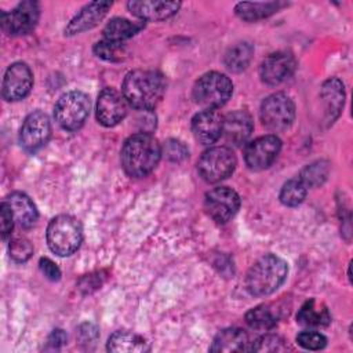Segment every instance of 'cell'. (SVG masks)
<instances>
[{
	"instance_id": "6da1fadb",
	"label": "cell",
	"mask_w": 353,
	"mask_h": 353,
	"mask_svg": "<svg viewBox=\"0 0 353 353\" xmlns=\"http://www.w3.org/2000/svg\"><path fill=\"white\" fill-rule=\"evenodd\" d=\"M121 91L127 103L141 110H150L163 98L165 80L156 70L137 69L127 73Z\"/></svg>"
},
{
	"instance_id": "7a4b0ae2",
	"label": "cell",
	"mask_w": 353,
	"mask_h": 353,
	"mask_svg": "<svg viewBox=\"0 0 353 353\" xmlns=\"http://www.w3.org/2000/svg\"><path fill=\"white\" fill-rule=\"evenodd\" d=\"M161 148L150 134L141 132L130 137L121 148V165L130 176L142 178L159 164Z\"/></svg>"
},
{
	"instance_id": "3957f363",
	"label": "cell",
	"mask_w": 353,
	"mask_h": 353,
	"mask_svg": "<svg viewBox=\"0 0 353 353\" xmlns=\"http://www.w3.org/2000/svg\"><path fill=\"white\" fill-rule=\"evenodd\" d=\"M288 266L274 254L259 258L247 272L245 290L252 296H266L274 292L287 279Z\"/></svg>"
},
{
	"instance_id": "277c9868",
	"label": "cell",
	"mask_w": 353,
	"mask_h": 353,
	"mask_svg": "<svg viewBox=\"0 0 353 353\" xmlns=\"http://www.w3.org/2000/svg\"><path fill=\"white\" fill-rule=\"evenodd\" d=\"M81 239V225L72 215H58L47 228V244L59 256L72 255L80 247Z\"/></svg>"
},
{
	"instance_id": "5b68a950",
	"label": "cell",
	"mask_w": 353,
	"mask_h": 353,
	"mask_svg": "<svg viewBox=\"0 0 353 353\" xmlns=\"http://www.w3.org/2000/svg\"><path fill=\"white\" fill-rule=\"evenodd\" d=\"M233 84L226 74L208 72L203 74L193 85L194 101L205 109H216L232 97Z\"/></svg>"
},
{
	"instance_id": "8992f818",
	"label": "cell",
	"mask_w": 353,
	"mask_h": 353,
	"mask_svg": "<svg viewBox=\"0 0 353 353\" xmlns=\"http://www.w3.org/2000/svg\"><path fill=\"white\" fill-rule=\"evenodd\" d=\"M90 98L81 91H69L59 97L54 117L57 123L68 131L79 130L90 114Z\"/></svg>"
},
{
	"instance_id": "52a82bcc",
	"label": "cell",
	"mask_w": 353,
	"mask_h": 353,
	"mask_svg": "<svg viewBox=\"0 0 353 353\" xmlns=\"http://www.w3.org/2000/svg\"><path fill=\"white\" fill-rule=\"evenodd\" d=\"M234 168L236 157L233 152L225 146L210 148L197 161V171L200 176L210 183H216L228 178Z\"/></svg>"
},
{
	"instance_id": "ba28073f",
	"label": "cell",
	"mask_w": 353,
	"mask_h": 353,
	"mask_svg": "<svg viewBox=\"0 0 353 353\" xmlns=\"http://www.w3.org/2000/svg\"><path fill=\"white\" fill-rule=\"evenodd\" d=\"M294 119L295 105L288 95L276 92L263 99L261 105V120L266 128L284 131L292 124Z\"/></svg>"
},
{
	"instance_id": "9c48e42d",
	"label": "cell",
	"mask_w": 353,
	"mask_h": 353,
	"mask_svg": "<svg viewBox=\"0 0 353 353\" xmlns=\"http://www.w3.org/2000/svg\"><path fill=\"white\" fill-rule=\"evenodd\" d=\"M40 17L39 3L21 1L12 11H1V29L10 36L26 34L36 26Z\"/></svg>"
},
{
	"instance_id": "30bf717a",
	"label": "cell",
	"mask_w": 353,
	"mask_h": 353,
	"mask_svg": "<svg viewBox=\"0 0 353 353\" xmlns=\"http://www.w3.org/2000/svg\"><path fill=\"white\" fill-rule=\"evenodd\" d=\"M240 207L239 194L226 186L215 188L207 192L204 197V208L208 216L216 223H226L232 219Z\"/></svg>"
},
{
	"instance_id": "8fae6325",
	"label": "cell",
	"mask_w": 353,
	"mask_h": 353,
	"mask_svg": "<svg viewBox=\"0 0 353 353\" xmlns=\"http://www.w3.org/2000/svg\"><path fill=\"white\" fill-rule=\"evenodd\" d=\"M281 149V141L276 135H263L251 141L244 149V160L248 168L261 171L272 165Z\"/></svg>"
},
{
	"instance_id": "7c38bea8",
	"label": "cell",
	"mask_w": 353,
	"mask_h": 353,
	"mask_svg": "<svg viewBox=\"0 0 353 353\" xmlns=\"http://www.w3.org/2000/svg\"><path fill=\"white\" fill-rule=\"evenodd\" d=\"M50 135L51 124L48 116L36 110L25 119L19 132V143L26 152H36L47 143Z\"/></svg>"
},
{
	"instance_id": "4fadbf2b",
	"label": "cell",
	"mask_w": 353,
	"mask_h": 353,
	"mask_svg": "<svg viewBox=\"0 0 353 353\" xmlns=\"http://www.w3.org/2000/svg\"><path fill=\"white\" fill-rule=\"evenodd\" d=\"M33 74L25 62H15L6 70L1 92L6 101L23 99L32 90Z\"/></svg>"
},
{
	"instance_id": "5bb4252c",
	"label": "cell",
	"mask_w": 353,
	"mask_h": 353,
	"mask_svg": "<svg viewBox=\"0 0 353 353\" xmlns=\"http://www.w3.org/2000/svg\"><path fill=\"white\" fill-rule=\"evenodd\" d=\"M127 114V101L114 88H103L97 101V120L105 127L119 124Z\"/></svg>"
},
{
	"instance_id": "9a60e30c",
	"label": "cell",
	"mask_w": 353,
	"mask_h": 353,
	"mask_svg": "<svg viewBox=\"0 0 353 353\" xmlns=\"http://www.w3.org/2000/svg\"><path fill=\"white\" fill-rule=\"evenodd\" d=\"M295 68L296 61L294 55L290 52L279 51L265 58L259 68V74L265 84L277 85L291 77L295 72Z\"/></svg>"
},
{
	"instance_id": "2e32d148",
	"label": "cell",
	"mask_w": 353,
	"mask_h": 353,
	"mask_svg": "<svg viewBox=\"0 0 353 353\" xmlns=\"http://www.w3.org/2000/svg\"><path fill=\"white\" fill-rule=\"evenodd\" d=\"M110 7V1H91L85 4L66 25L65 36H73L92 29L105 18Z\"/></svg>"
},
{
	"instance_id": "e0dca14e",
	"label": "cell",
	"mask_w": 353,
	"mask_h": 353,
	"mask_svg": "<svg viewBox=\"0 0 353 353\" xmlns=\"http://www.w3.org/2000/svg\"><path fill=\"white\" fill-rule=\"evenodd\" d=\"M222 130L223 117L215 109H204L192 119L193 135L203 145H210L218 141Z\"/></svg>"
},
{
	"instance_id": "ac0fdd59",
	"label": "cell",
	"mask_w": 353,
	"mask_h": 353,
	"mask_svg": "<svg viewBox=\"0 0 353 353\" xmlns=\"http://www.w3.org/2000/svg\"><path fill=\"white\" fill-rule=\"evenodd\" d=\"M130 12L142 21H161L172 17L181 7L179 1H154V0H134L128 1Z\"/></svg>"
},
{
	"instance_id": "d6986e66",
	"label": "cell",
	"mask_w": 353,
	"mask_h": 353,
	"mask_svg": "<svg viewBox=\"0 0 353 353\" xmlns=\"http://www.w3.org/2000/svg\"><path fill=\"white\" fill-rule=\"evenodd\" d=\"M320 98L324 106V117L328 124H332L341 114L345 103V90L343 83L331 77L325 80L320 90Z\"/></svg>"
},
{
	"instance_id": "ffe728a7",
	"label": "cell",
	"mask_w": 353,
	"mask_h": 353,
	"mask_svg": "<svg viewBox=\"0 0 353 353\" xmlns=\"http://www.w3.org/2000/svg\"><path fill=\"white\" fill-rule=\"evenodd\" d=\"M252 128L254 123L250 113L245 110H234L223 119L222 132L225 134L228 142L241 145L250 138Z\"/></svg>"
},
{
	"instance_id": "44dd1931",
	"label": "cell",
	"mask_w": 353,
	"mask_h": 353,
	"mask_svg": "<svg viewBox=\"0 0 353 353\" xmlns=\"http://www.w3.org/2000/svg\"><path fill=\"white\" fill-rule=\"evenodd\" d=\"M210 350L216 352V353H232V352L250 350L248 334L244 330L236 328V327L225 328L216 334Z\"/></svg>"
},
{
	"instance_id": "7402d4cb",
	"label": "cell",
	"mask_w": 353,
	"mask_h": 353,
	"mask_svg": "<svg viewBox=\"0 0 353 353\" xmlns=\"http://www.w3.org/2000/svg\"><path fill=\"white\" fill-rule=\"evenodd\" d=\"M6 201L8 203L15 222L22 228H30L37 221V210L34 203L22 192L11 193Z\"/></svg>"
},
{
	"instance_id": "603a6c76",
	"label": "cell",
	"mask_w": 353,
	"mask_h": 353,
	"mask_svg": "<svg viewBox=\"0 0 353 353\" xmlns=\"http://www.w3.org/2000/svg\"><path fill=\"white\" fill-rule=\"evenodd\" d=\"M106 349L113 353H142L149 350V345L141 335L130 331H116L109 336Z\"/></svg>"
},
{
	"instance_id": "cb8c5ba5",
	"label": "cell",
	"mask_w": 353,
	"mask_h": 353,
	"mask_svg": "<svg viewBox=\"0 0 353 353\" xmlns=\"http://www.w3.org/2000/svg\"><path fill=\"white\" fill-rule=\"evenodd\" d=\"M296 321L306 327H323L330 324L331 316L323 303H319L316 299H309L298 310Z\"/></svg>"
},
{
	"instance_id": "d4e9b609",
	"label": "cell",
	"mask_w": 353,
	"mask_h": 353,
	"mask_svg": "<svg viewBox=\"0 0 353 353\" xmlns=\"http://www.w3.org/2000/svg\"><path fill=\"white\" fill-rule=\"evenodd\" d=\"M143 28V21L132 22L125 18H113L103 28V40L123 43Z\"/></svg>"
},
{
	"instance_id": "484cf974",
	"label": "cell",
	"mask_w": 353,
	"mask_h": 353,
	"mask_svg": "<svg viewBox=\"0 0 353 353\" xmlns=\"http://www.w3.org/2000/svg\"><path fill=\"white\" fill-rule=\"evenodd\" d=\"M281 7H283V3L280 1H266V3L243 1L234 7V11L241 19L251 22V21L268 18L274 12H277Z\"/></svg>"
},
{
	"instance_id": "4316f807",
	"label": "cell",
	"mask_w": 353,
	"mask_h": 353,
	"mask_svg": "<svg viewBox=\"0 0 353 353\" xmlns=\"http://www.w3.org/2000/svg\"><path fill=\"white\" fill-rule=\"evenodd\" d=\"M254 54V47L250 43H237L236 46L230 47L225 54V66L234 73L243 72L251 62Z\"/></svg>"
},
{
	"instance_id": "83f0119b",
	"label": "cell",
	"mask_w": 353,
	"mask_h": 353,
	"mask_svg": "<svg viewBox=\"0 0 353 353\" xmlns=\"http://www.w3.org/2000/svg\"><path fill=\"white\" fill-rule=\"evenodd\" d=\"M277 320H279L277 312L270 305L255 306L251 310H248L245 314L247 324L251 328L259 330V331H266L273 328L277 324Z\"/></svg>"
},
{
	"instance_id": "f1b7e54d",
	"label": "cell",
	"mask_w": 353,
	"mask_h": 353,
	"mask_svg": "<svg viewBox=\"0 0 353 353\" xmlns=\"http://www.w3.org/2000/svg\"><path fill=\"white\" fill-rule=\"evenodd\" d=\"M306 193H307V186L299 178H294L287 181L283 185L279 197L284 205L296 207L305 200Z\"/></svg>"
},
{
	"instance_id": "f546056e",
	"label": "cell",
	"mask_w": 353,
	"mask_h": 353,
	"mask_svg": "<svg viewBox=\"0 0 353 353\" xmlns=\"http://www.w3.org/2000/svg\"><path fill=\"white\" fill-rule=\"evenodd\" d=\"M328 176V164L325 161H316L306 165L301 172V181L306 186H319Z\"/></svg>"
},
{
	"instance_id": "4dcf8cb0",
	"label": "cell",
	"mask_w": 353,
	"mask_h": 353,
	"mask_svg": "<svg viewBox=\"0 0 353 353\" xmlns=\"http://www.w3.org/2000/svg\"><path fill=\"white\" fill-rule=\"evenodd\" d=\"M288 349L285 341L279 335H263L259 336L255 342L251 343L250 350L258 353H274V352H285Z\"/></svg>"
},
{
	"instance_id": "1f68e13d",
	"label": "cell",
	"mask_w": 353,
	"mask_h": 353,
	"mask_svg": "<svg viewBox=\"0 0 353 353\" xmlns=\"http://www.w3.org/2000/svg\"><path fill=\"white\" fill-rule=\"evenodd\" d=\"M94 52L102 59L114 62V61H121V58L125 52V48H124L123 43H113V41L102 40L94 46Z\"/></svg>"
},
{
	"instance_id": "d6a6232c",
	"label": "cell",
	"mask_w": 353,
	"mask_h": 353,
	"mask_svg": "<svg viewBox=\"0 0 353 353\" xmlns=\"http://www.w3.org/2000/svg\"><path fill=\"white\" fill-rule=\"evenodd\" d=\"M299 346L307 350H320L327 345V338L316 331H302L296 335Z\"/></svg>"
},
{
	"instance_id": "836d02e7",
	"label": "cell",
	"mask_w": 353,
	"mask_h": 353,
	"mask_svg": "<svg viewBox=\"0 0 353 353\" xmlns=\"http://www.w3.org/2000/svg\"><path fill=\"white\" fill-rule=\"evenodd\" d=\"M161 153H164V156L170 161H174V163H179L189 156V150H188L186 145L178 139L167 141Z\"/></svg>"
},
{
	"instance_id": "e575fe53",
	"label": "cell",
	"mask_w": 353,
	"mask_h": 353,
	"mask_svg": "<svg viewBox=\"0 0 353 353\" xmlns=\"http://www.w3.org/2000/svg\"><path fill=\"white\" fill-rule=\"evenodd\" d=\"M33 252L32 244L26 239H15L10 243V255L17 262H25Z\"/></svg>"
},
{
	"instance_id": "d590c367",
	"label": "cell",
	"mask_w": 353,
	"mask_h": 353,
	"mask_svg": "<svg viewBox=\"0 0 353 353\" xmlns=\"http://www.w3.org/2000/svg\"><path fill=\"white\" fill-rule=\"evenodd\" d=\"M0 219H1V234H3V239H6L7 236L11 234V230L15 222L12 211L6 200L0 205Z\"/></svg>"
},
{
	"instance_id": "8d00e7d4",
	"label": "cell",
	"mask_w": 353,
	"mask_h": 353,
	"mask_svg": "<svg viewBox=\"0 0 353 353\" xmlns=\"http://www.w3.org/2000/svg\"><path fill=\"white\" fill-rule=\"evenodd\" d=\"M39 266H40V270L43 272V274L51 280V281H57L61 279V270L59 268L48 258H41L40 262H39Z\"/></svg>"
},
{
	"instance_id": "74e56055",
	"label": "cell",
	"mask_w": 353,
	"mask_h": 353,
	"mask_svg": "<svg viewBox=\"0 0 353 353\" xmlns=\"http://www.w3.org/2000/svg\"><path fill=\"white\" fill-rule=\"evenodd\" d=\"M66 339H68V336H66V334H65L62 330H54L52 334H51L50 338H48V345H50L51 347L57 349V347L65 345V343H66Z\"/></svg>"
}]
</instances>
